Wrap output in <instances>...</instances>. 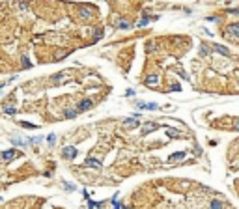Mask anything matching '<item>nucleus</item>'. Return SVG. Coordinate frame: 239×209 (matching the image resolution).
<instances>
[{
  "label": "nucleus",
  "mask_w": 239,
  "mask_h": 209,
  "mask_svg": "<svg viewBox=\"0 0 239 209\" xmlns=\"http://www.w3.org/2000/svg\"><path fill=\"white\" fill-rule=\"evenodd\" d=\"M86 166H92V168H97V170H99V168H101V163H99L97 159H93V157H88V159H86Z\"/></svg>",
  "instance_id": "obj_5"
},
{
  "label": "nucleus",
  "mask_w": 239,
  "mask_h": 209,
  "mask_svg": "<svg viewBox=\"0 0 239 209\" xmlns=\"http://www.w3.org/2000/svg\"><path fill=\"white\" fill-rule=\"evenodd\" d=\"M157 129H159V125H157V123H144V125H142V133H144V135L153 133V131H157Z\"/></svg>",
  "instance_id": "obj_3"
},
{
  "label": "nucleus",
  "mask_w": 239,
  "mask_h": 209,
  "mask_svg": "<svg viewBox=\"0 0 239 209\" xmlns=\"http://www.w3.org/2000/svg\"><path fill=\"white\" fill-rule=\"evenodd\" d=\"M234 129H236V131H239V120H236V121H234Z\"/></svg>",
  "instance_id": "obj_25"
},
{
  "label": "nucleus",
  "mask_w": 239,
  "mask_h": 209,
  "mask_svg": "<svg viewBox=\"0 0 239 209\" xmlns=\"http://www.w3.org/2000/svg\"><path fill=\"white\" fill-rule=\"evenodd\" d=\"M228 34L232 37H239V24H230L228 26Z\"/></svg>",
  "instance_id": "obj_7"
},
{
  "label": "nucleus",
  "mask_w": 239,
  "mask_h": 209,
  "mask_svg": "<svg viewBox=\"0 0 239 209\" xmlns=\"http://www.w3.org/2000/svg\"><path fill=\"white\" fill-rule=\"evenodd\" d=\"M157 80H159L157 75H150V77L146 78V84H157Z\"/></svg>",
  "instance_id": "obj_14"
},
{
  "label": "nucleus",
  "mask_w": 239,
  "mask_h": 209,
  "mask_svg": "<svg viewBox=\"0 0 239 209\" xmlns=\"http://www.w3.org/2000/svg\"><path fill=\"white\" fill-rule=\"evenodd\" d=\"M88 207H90V209L101 207V202H92V200H88Z\"/></svg>",
  "instance_id": "obj_15"
},
{
  "label": "nucleus",
  "mask_w": 239,
  "mask_h": 209,
  "mask_svg": "<svg viewBox=\"0 0 239 209\" xmlns=\"http://www.w3.org/2000/svg\"><path fill=\"white\" fill-rule=\"evenodd\" d=\"M170 90H172V92H179V90H181V86H179V84H174Z\"/></svg>",
  "instance_id": "obj_22"
},
{
  "label": "nucleus",
  "mask_w": 239,
  "mask_h": 209,
  "mask_svg": "<svg viewBox=\"0 0 239 209\" xmlns=\"http://www.w3.org/2000/svg\"><path fill=\"white\" fill-rule=\"evenodd\" d=\"M77 153H79V151H77L73 146H67V148H64V151H62V155H64L65 159H75Z\"/></svg>",
  "instance_id": "obj_1"
},
{
  "label": "nucleus",
  "mask_w": 239,
  "mask_h": 209,
  "mask_svg": "<svg viewBox=\"0 0 239 209\" xmlns=\"http://www.w3.org/2000/svg\"><path fill=\"white\" fill-rule=\"evenodd\" d=\"M224 207V204L221 202V200H213L211 204H209V209H222Z\"/></svg>",
  "instance_id": "obj_12"
},
{
  "label": "nucleus",
  "mask_w": 239,
  "mask_h": 209,
  "mask_svg": "<svg viewBox=\"0 0 239 209\" xmlns=\"http://www.w3.org/2000/svg\"><path fill=\"white\" fill-rule=\"evenodd\" d=\"M0 202H2V198H0Z\"/></svg>",
  "instance_id": "obj_27"
},
{
  "label": "nucleus",
  "mask_w": 239,
  "mask_h": 209,
  "mask_svg": "<svg viewBox=\"0 0 239 209\" xmlns=\"http://www.w3.org/2000/svg\"><path fill=\"white\" fill-rule=\"evenodd\" d=\"M90 15H92V13H90L88 9H80V17H84V19H88Z\"/></svg>",
  "instance_id": "obj_17"
},
{
  "label": "nucleus",
  "mask_w": 239,
  "mask_h": 209,
  "mask_svg": "<svg viewBox=\"0 0 239 209\" xmlns=\"http://www.w3.org/2000/svg\"><path fill=\"white\" fill-rule=\"evenodd\" d=\"M47 142H49V144H54V142H56V136H54V135H49V136H47Z\"/></svg>",
  "instance_id": "obj_18"
},
{
  "label": "nucleus",
  "mask_w": 239,
  "mask_h": 209,
  "mask_svg": "<svg viewBox=\"0 0 239 209\" xmlns=\"http://www.w3.org/2000/svg\"><path fill=\"white\" fill-rule=\"evenodd\" d=\"M165 131H166L168 136H172V138H178V136H179V131H178V129H172V127H166V125H165Z\"/></svg>",
  "instance_id": "obj_10"
},
{
  "label": "nucleus",
  "mask_w": 239,
  "mask_h": 209,
  "mask_svg": "<svg viewBox=\"0 0 239 209\" xmlns=\"http://www.w3.org/2000/svg\"><path fill=\"white\" fill-rule=\"evenodd\" d=\"M114 207H116V209H125V206H122V204H118V202H116V204H114Z\"/></svg>",
  "instance_id": "obj_24"
},
{
  "label": "nucleus",
  "mask_w": 239,
  "mask_h": 209,
  "mask_svg": "<svg viewBox=\"0 0 239 209\" xmlns=\"http://www.w3.org/2000/svg\"><path fill=\"white\" fill-rule=\"evenodd\" d=\"M136 118H140V114H138V112H136V114H135L133 118H127V120H125L123 123H125L127 127H136V125H138V120H136Z\"/></svg>",
  "instance_id": "obj_4"
},
{
  "label": "nucleus",
  "mask_w": 239,
  "mask_h": 209,
  "mask_svg": "<svg viewBox=\"0 0 239 209\" xmlns=\"http://www.w3.org/2000/svg\"><path fill=\"white\" fill-rule=\"evenodd\" d=\"M181 159H185V151H178L168 157V161H181Z\"/></svg>",
  "instance_id": "obj_8"
},
{
  "label": "nucleus",
  "mask_w": 239,
  "mask_h": 209,
  "mask_svg": "<svg viewBox=\"0 0 239 209\" xmlns=\"http://www.w3.org/2000/svg\"><path fill=\"white\" fill-rule=\"evenodd\" d=\"M215 50H217L219 54H222V56H230V50H228L226 47H222V45H215Z\"/></svg>",
  "instance_id": "obj_9"
},
{
  "label": "nucleus",
  "mask_w": 239,
  "mask_h": 209,
  "mask_svg": "<svg viewBox=\"0 0 239 209\" xmlns=\"http://www.w3.org/2000/svg\"><path fill=\"white\" fill-rule=\"evenodd\" d=\"M64 187H65L67 191H75V185H71V183H64Z\"/></svg>",
  "instance_id": "obj_21"
},
{
  "label": "nucleus",
  "mask_w": 239,
  "mask_h": 209,
  "mask_svg": "<svg viewBox=\"0 0 239 209\" xmlns=\"http://www.w3.org/2000/svg\"><path fill=\"white\" fill-rule=\"evenodd\" d=\"M116 28H122V30H129V28H131V24H129L127 21H118V22H116Z\"/></svg>",
  "instance_id": "obj_11"
},
{
  "label": "nucleus",
  "mask_w": 239,
  "mask_h": 209,
  "mask_svg": "<svg viewBox=\"0 0 239 209\" xmlns=\"http://www.w3.org/2000/svg\"><path fill=\"white\" fill-rule=\"evenodd\" d=\"M92 105H93V101H92V99H84V101H80V103H79L77 110H79V112H82V110H88V108H92Z\"/></svg>",
  "instance_id": "obj_2"
},
{
  "label": "nucleus",
  "mask_w": 239,
  "mask_h": 209,
  "mask_svg": "<svg viewBox=\"0 0 239 209\" xmlns=\"http://www.w3.org/2000/svg\"><path fill=\"white\" fill-rule=\"evenodd\" d=\"M4 110H6V112H7V114H15V108H13V107H6V108H4Z\"/></svg>",
  "instance_id": "obj_20"
},
{
  "label": "nucleus",
  "mask_w": 239,
  "mask_h": 209,
  "mask_svg": "<svg viewBox=\"0 0 239 209\" xmlns=\"http://www.w3.org/2000/svg\"><path fill=\"white\" fill-rule=\"evenodd\" d=\"M155 49H157V45H153V43H148V45H146V50H148V52H153Z\"/></svg>",
  "instance_id": "obj_16"
},
{
  "label": "nucleus",
  "mask_w": 239,
  "mask_h": 209,
  "mask_svg": "<svg viewBox=\"0 0 239 209\" xmlns=\"http://www.w3.org/2000/svg\"><path fill=\"white\" fill-rule=\"evenodd\" d=\"M125 95H127V97H131V95H135V90H131V88H129V90L125 92Z\"/></svg>",
  "instance_id": "obj_23"
},
{
  "label": "nucleus",
  "mask_w": 239,
  "mask_h": 209,
  "mask_svg": "<svg viewBox=\"0 0 239 209\" xmlns=\"http://www.w3.org/2000/svg\"><path fill=\"white\" fill-rule=\"evenodd\" d=\"M228 13H232V15H239V9H230Z\"/></svg>",
  "instance_id": "obj_26"
},
{
  "label": "nucleus",
  "mask_w": 239,
  "mask_h": 209,
  "mask_svg": "<svg viewBox=\"0 0 239 209\" xmlns=\"http://www.w3.org/2000/svg\"><path fill=\"white\" fill-rule=\"evenodd\" d=\"M15 157H17V151H13V150H9V151H4V153H2V159H4V161H13Z\"/></svg>",
  "instance_id": "obj_6"
},
{
  "label": "nucleus",
  "mask_w": 239,
  "mask_h": 209,
  "mask_svg": "<svg viewBox=\"0 0 239 209\" xmlns=\"http://www.w3.org/2000/svg\"><path fill=\"white\" fill-rule=\"evenodd\" d=\"M77 114H79V110L77 108H71V110H65V118H77Z\"/></svg>",
  "instance_id": "obj_13"
},
{
  "label": "nucleus",
  "mask_w": 239,
  "mask_h": 209,
  "mask_svg": "<svg viewBox=\"0 0 239 209\" xmlns=\"http://www.w3.org/2000/svg\"><path fill=\"white\" fill-rule=\"evenodd\" d=\"M22 127H26V129H36L34 123H26V121H22Z\"/></svg>",
  "instance_id": "obj_19"
}]
</instances>
